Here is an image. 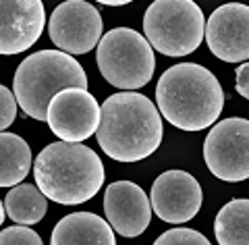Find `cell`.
<instances>
[{
	"label": "cell",
	"instance_id": "obj_1",
	"mask_svg": "<svg viewBox=\"0 0 249 245\" xmlns=\"http://www.w3.org/2000/svg\"><path fill=\"white\" fill-rule=\"evenodd\" d=\"M162 116L154 102L137 92L112 94L100 106L96 139L116 162H139L162 144Z\"/></svg>",
	"mask_w": 249,
	"mask_h": 245
},
{
	"label": "cell",
	"instance_id": "obj_2",
	"mask_svg": "<svg viewBox=\"0 0 249 245\" xmlns=\"http://www.w3.org/2000/svg\"><path fill=\"white\" fill-rule=\"evenodd\" d=\"M158 113L181 131H204L224 108V90L210 69L181 62L166 69L156 85Z\"/></svg>",
	"mask_w": 249,
	"mask_h": 245
},
{
	"label": "cell",
	"instance_id": "obj_3",
	"mask_svg": "<svg viewBox=\"0 0 249 245\" xmlns=\"http://www.w3.org/2000/svg\"><path fill=\"white\" fill-rule=\"evenodd\" d=\"M34 179L48 200L75 206L91 200L102 189L104 164L88 146L54 141L37 154Z\"/></svg>",
	"mask_w": 249,
	"mask_h": 245
},
{
	"label": "cell",
	"instance_id": "obj_4",
	"mask_svg": "<svg viewBox=\"0 0 249 245\" xmlns=\"http://www.w3.org/2000/svg\"><path fill=\"white\" fill-rule=\"evenodd\" d=\"M88 90V75L71 54L60 50L34 52L15 71L13 94L27 116L46 121L48 104L62 90Z\"/></svg>",
	"mask_w": 249,
	"mask_h": 245
},
{
	"label": "cell",
	"instance_id": "obj_5",
	"mask_svg": "<svg viewBox=\"0 0 249 245\" xmlns=\"http://www.w3.org/2000/svg\"><path fill=\"white\" fill-rule=\"evenodd\" d=\"M143 34L152 50L164 57H187L204 39L206 17L191 0H156L143 15Z\"/></svg>",
	"mask_w": 249,
	"mask_h": 245
},
{
	"label": "cell",
	"instance_id": "obj_6",
	"mask_svg": "<svg viewBox=\"0 0 249 245\" xmlns=\"http://www.w3.org/2000/svg\"><path fill=\"white\" fill-rule=\"evenodd\" d=\"M96 62L102 77L119 90H139L152 81L156 58L145 36L131 27H114L98 44Z\"/></svg>",
	"mask_w": 249,
	"mask_h": 245
},
{
	"label": "cell",
	"instance_id": "obj_7",
	"mask_svg": "<svg viewBox=\"0 0 249 245\" xmlns=\"http://www.w3.org/2000/svg\"><path fill=\"white\" fill-rule=\"evenodd\" d=\"M210 172L224 183L249 179V118L232 116L216 123L204 141Z\"/></svg>",
	"mask_w": 249,
	"mask_h": 245
},
{
	"label": "cell",
	"instance_id": "obj_8",
	"mask_svg": "<svg viewBox=\"0 0 249 245\" xmlns=\"http://www.w3.org/2000/svg\"><path fill=\"white\" fill-rule=\"evenodd\" d=\"M100 11L83 0H69L58 4L50 15L48 34L52 44L65 54H85L102 39Z\"/></svg>",
	"mask_w": 249,
	"mask_h": 245
},
{
	"label": "cell",
	"instance_id": "obj_9",
	"mask_svg": "<svg viewBox=\"0 0 249 245\" xmlns=\"http://www.w3.org/2000/svg\"><path fill=\"white\" fill-rule=\"evenodd\" d=\"M46 123L60 141L81 144L98 131L100 104L88 90H62L48 104Z\"/></svg>",
	"mask_w": 249,
	"mask_h": 245
},
{
	"label": "cell",
	"instance_id": "obj_10",
	"mask_svg": "<svg viewBox=\"0 0 249 245\" xmlns=\"http://www.w3.org/2000/svg\"><path fill=\"white\" fill-rule=\"evenodd\" d=\"M204 193L197 179L185 170H166L154 181L150 191L152 212L160 220L181 225L199 212Z\"/></svg>",
	"mask_w": 249,
	"mask_h": 245
},
{
	"label": "cell",
	"instance_id": "obj_11",
	"mask_svg": "<svg viewBox=\"0 0 249 245\" xmlns=\"http://www.w3.org/2000/svg\"><path fill=\"white\" fill-rule=\"evenodd\" d=\"M210 52L224 62L249 60V6L239 2L222 4L206 23Z\"/></svg>",
	"mask_w": 249,
	"mask_h": 245
},
{
	"label": "cell",
	"instance_id": "obj_12",
	"mask_svg": "<svg viewBox=\"0 0 249 245\" xmlns=\"http://www.w3.org/2000/svg\"><path fill=\"white\" fill-rule=\"evenodd\" d=\"M104 214L114 233L139 237L152 220V204L145 191L133 181H114L104 191Z\"/></svg>",
	"mask_w": 249,
	"mask_h": 245
},
{
	"label": "cell",
	"instance_id": "obj_13",
	"mask_svg": "<svg viewBox=\"0 0 249 245\" xmlns=\"http://www.w3.org/2000/svg\"><path fill=\"white\" fill-rule=\"evenodd\" d=\"M46 25L42 0H0V54L31 48Z\"/></svg>",
	"mask_w": 249,
	"mask_h": 245
},
{
	"label": "cell",
	"instance_id": "obj_14",
	"mask_svg": "<svg viewBox=\"0 0 249 245\" xmlns=\"http://www.w3.org/2000/svg\"><path fill=\"white\" fill-rule=\"evenodd\" d=\"M50 245H116L112 226L93 212H73L54 226Z\"/></svg>",
	"mask_w": 249,
	"mask_h": 245
},
{
	"label": "cell",
	"instance_id": "obj_15",
	"mask_svg": "<svg viewBox=\"0 0 249 245\" xmlns=\"http://www.w3.org/2000/svg\"><path fill=\"white\" fill-rule=\"evenodd\" d=\"M31 148L21 135L0 133V187H15L31 170Z\"/></svg>",
	"mask_w": 249,
	"mask_h": 245
},
{
	"label": "cell",
	"instance_id": "obj_16",
	"mask_svg": "<svg viewBox=\"0 0 249 245\" xmlns=\"http://www.w3.org/2000/svg\"><path fill=\"white\" fill-rule=\"evenodd\" d=\"M4 212L9 214L11 220L23 226L36 225L48 212V197L37 189V185L31 183L15 185L4 195Z\"/></svg>",
	"mask_w": 249,
	"mask_h": 245
},
{
	"label": "cell",
	"instance_id": "obj_17",
	"mask_svg": "<svg viewBox=\"0 0 249 245\" xmlns=\"http://www.w3.org/2000/svg\"><path fill=\"white\" fill-rule=\"evenodd\" d=\"M218 245H249V200H231L214 220Z\"/></svg>",
	"mask_w": 249,
	"mask_h": 245
},
{
	"label": "cell",
	"instance_id": "obj_18",
	"mask_svg": "<svg viewBox=\"0 0 249 245\" xmlns=\"http://www.w3.org/2000/svg\"><path fill=\"white\" fill-rule=\"evenodd\" d=\"M154 245H212L208 241V237H204L199 231H193V228H170L164 231L158 239L154 241Z\"/></svg>",
	"mask_w": 249,
	"mask_h": 245
},
{
	"label": "cell",
	"instance_id": "obj_19",
	"mask_svg": "<svg viewBox=\"0 0 249 245\" xmlns=\"http://www.w3.org/2000/svg\"><path fill=\"white\" fill-rule=\"evenodd\" d=\"M0 245H44V241L29 226L17 225L0 231Z\"/></svg>",
	"mask_w": 249,
	"mask_h": 245
},
{
	"label": "cell",
	"instance_id": "obj_20",
	"mask_svg": "<svg viewBox=\"0 0 249 245\" xmlns=\"http://www.w3.org/2000/svg\"><path fill=\"white\" fill-rule=\"evenodd\" d=\"M17 118V98L15 94L0 83V133L9 129Z\"/></svg>",
	"mask_w": 249,
	"mask_h": 245
},
{
	"label": "cell",
	"instance_id": "obj_21",
	"mask_svg": "<svg viewBox=\"0 0 249 245\" xmlns=\"http://www.w3.org/2000/svg\"><path fill=\"white\" fill-rule=\"evenodd\" d=\"M235 75H237V94H241L245 100H249V62L239 65Z\"/></svg>",
	"mask_w": 249,
	"mask_h": 245
},
{
	"label": "cell",
	"instance_id": "obj_22",
	"mask_svg": "<svg viewBox=\"0 0 249 245\" xmlns=\"http://www.w3.org/2000/svg\"><path fill=\"white\" fill-rule=\"evenodd\" d=\"M100 4H104V6H127L129 0H100Z\"/></svg>",
	"mask_w": 249,
	"mask_h": 245
},
{
	"label": "cell",
	"instance_id": "obj_23",
	"mask_svg": "<svg viewBox=\"0 0 249 245\" xmlns=\"http://www.w3.org/2000/svg\"><path fill=\"white\" fill-rule=\"evenodd\" d=\"M4 216H6V212H4V202H0V226H2V223H4Z\"/></svg>",
	"mask_w": 249,
	"mask_h": 245
}]
</instances>
